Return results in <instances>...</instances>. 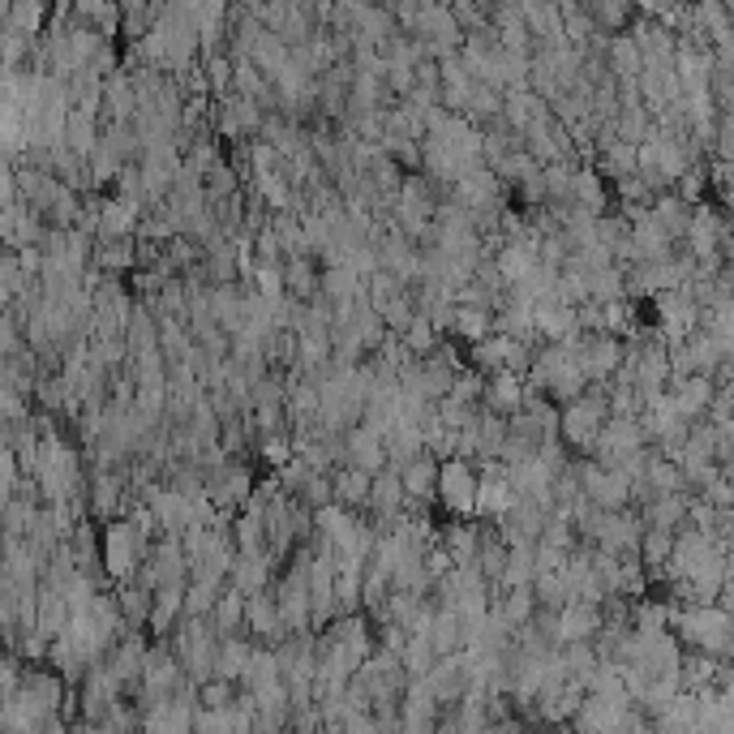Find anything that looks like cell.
Masks as SVG:
<instances>
[{
  "label": "cell",
  "mask_w": 734,
  "mask_h": 734,
  "mask_svg": "<svg viewBox=\"0 0 734 734\" xmlns=\"http://www.w3.org/2000/svg\"><path fill=\"white\" fill-rule=\"evenodd\" d=\"M602 177H610V181H627V177H636L640 172V147H632V142H606L602 151H597V163H593Z\"/></svg>",
  "instance_id": "cell-30"
},
{
  "label": "cell",
  "mask_w": 734,
  "mask_h": 734,
  "mask_svg": "<svg viewBox=\"0 0 734 734\" xmlns=\"http://www.w3.org/2000/svg\"><path fill=\"white\" fill-rule=\"evenodd\" d=\"M481 473V490H477V520L485 524H499L507 511H515L520 494L507 477V464L503 460H490V464H477Z\"/></svg>",
  "instance_id": "cell-7"
},
{
  "label": "cell",
  "mask_w": 734,
  "mask_h": 734,
  "mask_svg": "<svg viewBox=\"0 0 734 734\" xmlns=\"http://www.w3.org/2000/svg\"><path fill=\"white\" fill-rule=\"evenodd\" d=\"M606 64H610V73H614L619 82H640V73H644V57H640V48H636V39H632V31L614 34V39H610Z\"/></svg>",
  "instance_id": "cell-31"
},
{
  "label": "cell",
  "mask_w": 734,
  "mask_h": 734,
  "mask_svg": "<svg viewBox=\"0 0 734 734\" xmlns=\"http://www.w3.org/2000/svg\"><path fill=\"white\" fill-rule=\"evenodd\" d=\"M713 687L734 701V662H722V666H717V683H713Z\"/></svg>",
  "instance_id": "cell-43"
},
{
  "label": "cell",
  "mask_w": 734,
  "mask_h": 734,
  "mask_svg": "<svg viewBox=\"0 0 734 734\" xmlns=\"http://www.w3.org/2000/svg\"><path fill=\"white\" fill-rule=\"evenodd\" d=\"M331 485H335V503H340V507H349V511L370 507V494H374V477H370V473L344 464V469L331 473Z\"/></svg>",
  "instance_id": "cell-26"
},
{
  "label": "cell",
  "mask_w": 734,
  "mask_h": 734,
  "mask_svg": "<svg viewBox=\"0 0 734 734\" xmlns=\"http://www.w3.org/2000/svg\"><path fill=\"white\" fill-rule=\"evenodd\" d=\"M87 503L95 524H112L121 520L133 499H129V473H91V490H87Z\"/></svg>",
  "instance_id": "cell-9"
},
{
  "label": "cell",
  "mask_w": 734,
  "mask_h": 734,
  "mask_svg": "<svg viewBox=\"0 0 734 734\" xmlns=\"http://www.w3.org/2000/svg\"><path fill=\"white\" fill-rule=\"evenodd\" d=\"M400 662H404V671H409V678H430V671L443 662L439 653H434V644H430V636L421 632V636H409V644L400 648Z\"/></svg>",
  "instance_id": "cell-39"
},
{
  "label": "cell",
  "mask_w": 734,
  "mask_h": 734,
  "mask_svg": "<svg viewBox=\"0 0 734 734\" xmlns=\"http://www.w3.org/2000/svg\"><path fill=\"white\" fill-rule=\"evenodd\" d=\"M439 545L448 550L455 567H477V554H481V520H451L448 529H439Z\"/></svg>",
  "instance_id": "cell-17"
},
{
  "label": "cell",
  "mask_w": 734,
  "mask_h": 734,
  "mask_svg": "<svg viewBox=\"0 0 734 734\" xmlns=\"http://www.w3.org/2000/svg\"><path fill=\"white\" fill-rule=\"evenodd\" d=\"M142 503L155 511V520H160V533H163V537H185V533L193 529V520H198V507H193V499H185L181 490H172L168 481L151 485Z\"/></svg>",
  "instance_id": "cell-8"
},
{
  "label": "cell",
  "mask_w": 734,
  "mask_h": 734,
  "mask_svg": "<svg viewBox=\"0 0 734 734\" xmlns=\"http://www.w3.org/2000/svg\"><path fill=\"white\" fill-rule=\"evenodd\" d=\"M451 335H460V340H469V344H481V340L499 335L494 310H485V305H455V326H451Z\"/></svg>",
  "instance_id": "cell-33"
},
{
  "label": "cell",
  "mask_w": 734,
  "mask_h": 734,
  "mask_svg": "<svg viewBox=\"0 0 734 734\" xmlns=\"http://www.w3.org/2000/svg\"><path fill=\"white\" fill-rule=\"evenodd\" d=\"M636 704L632 696H584V704L575 708V717L567 722L575 734H610Z\"/></svg>",
  "instance_id": "cell-10"
},
{
  "label": "cell",
  "mask_w": 734,
  "mask_h": 734,
  "mask_svg": "<svg viewBox=\"0 0 734 734\" xmlns=\"http://www.w3.org/2000/svg\"><path fill=\"white\" fill-rule=\"evenodd\" d=\"M717 379H722V386H734V365H726V370H722Z\"/></svg>",
  "instance_id": "cell-44"
},
{
  "label": "cell",
  "mask_w": 734,
  "mask_h": 734,
  "mask_svg": "<svg viewBox=\"0 0 734 734\" xmlns=\"http://www.w3.org/2000/svg\"><path fill=\"white\" fill-rule=\"evenodd\" d=\"M545 524H550V511L520 499L515 511H507V515L499 520V533H503V542L507 545H537L545 533Z\"/></svg>",
  "instance_id": "cell-13"
},
{
  "label": "cell",
  "mask_w": 734,
  "mask_h": 734,
  "mask_svg": "<svg viewBox=\"0 0 734 734\" xmlns=\"http://www.w3.org/2000/svg\"><path fill=\"white\" fill-rule=\"evenodd\" d=\"M653 215H657L662 228H666L674 241L683 245V241H687V228H692V215H696V207H692V202H683L678 193H666V198H657V202H653Z\"/></svg>",
  "instance_id": "cell-34"
},
{
  "label": "cell",
  "mask_w": 734,
  "mask_h": 734,
  "mask_svg": "<svg viewBox=\"0 0 734 734\" xmlns=\"http://www.w3.org/2000/svg\"><path fill=\"white\" fill-rule=\"evenodd\" d=\"M734 241L731 232V220L717 211V207H708V202H701L696 207V215H692V228H687V250H692V258L696 262H713V258H722V250Z\"/></svg>",
  "instance_id": "cell-6"
},
{
  "label": "cell",
  "mask_w": 734,
  "mask_h": 734,
  "mask_svg": "<svg viewBox=\"0 0 734 734\" xmlns=\"http://www.w3.org/2000/svg\"><path fill=\"white\" fill-rule=\"evenodd\" d=\"M464 361H469V370H477L485 379L503 374L511 361V335H490V340H481V344H469Z\"/></svg>",
  "instance_id": "cell-27"
},
{
  "label": "cell",
  "mask_w": 734,
  "mask_h": 734,
  "mask_svg": "<svg viewBox=\"0 0 734 734\" xmlns=\"http://www.w3.org/2000/svg\"><path fill=\"white\" fill-rule=\"evenodd\" d=\"M425 455V439H421V430L416 425H395L391 434H386V464L391 469H409L413 460H421Z\"/></svg>",
  "instance_id": "cell-32"
},
{
  "label": "cell",
  "mask_w": 734,
  "mask_h": 734,
  "mask_svg": "<svg viewBox=\"0 0 734 734\" xmlns=\"http://www.w3.org/2000/svg\"><path fill=\"white\" fill-rule=\"evenodd\" d=\"M284 284H288V296H292V301H301V305L319 301V292H322L319 258H288L284 262Z\"/></svg>",
  "instance_id": "cell-23"
},
{
  "label": "cell",
  "mask_w": 734,
  "mask_h": 734,
  "mask_svg": "<svg viewBox=\"0 0 734 734\" xmlns=\"http://www.w3.org/2000/svg\"><path fill=\"white\" fill-rule=\"evenodd\" d=\"M117 602H121L125 632H142V627H151V619H155V593H151L147 584H138V580L117 584Z\"/></svg>",
  "instance_id": "cell-22"
},
{
  "label": "cell",
  "mask_w": 734,
  "mask_h": 734,
  "mask_svg": "<svg viewBox=\"0 0 734 734\" xmlns=\"http://www.w3.org/2000/svg\"><path fill=\"white\" fill-rule=\"evenodd\" d=\"M683 653H701L708 662H734V614L722 606H678L671 619Z\"/></svg>",
  "instance_id": "cell-1"
},
{
  "label": "cell",
  "mask_w": 734,
  "mask_h": 734,
  "mask_svg": "<svg viewBox=\"0 0 734 734\" xmlns=\"http://www.w3.org/2000/svg\"><path fill=\"white\" fill-rule=\"evenodd\" d=\"M103 138V112H87V108H73L69 121H64V147L78 155V160H91V151Z\"/></svg>",
  "instance_id": "cell-21"
},
{
  "label": "cell",
  "mask_w": 734,
  "mask_h": 734,
  "mask_svg": "<svg viewBox=\"0 0 734 734\" xmlns=\"http://www.w3.org/2000/svg\"><path fill=\"white\" fill-rule=\"evenodd\" d=\"M606 627V610L597 606H567L559 614V636H563V648L567 644H593Z\"/></svg>",
  "instance_id": "cell-20"
},
{
  "label": "cell",
  "mask_w": 734,
  "mask_h": 734,
  "mask_svg": "<svg viewBox=\"0 0 734 734\" xmlns=\"http://www.w3.org/2000/svg\"><path fill=\"white\" fill-rule=\"evenodd\" d=\"M494 610L503 614V623H507L511 632H524L537 619V597H533V589H511V593H503L494 602Z\"/></svg>",
  "instance_id": "cell-35"
},
{
  "label": "cell",
  "mask_w": 734,
  "mask_h": 734,
  "mask_svg": "<svg viewBox=\"0 0 734 734\" xmlns=\"http://www.w3.org/2000/svg\"><path fill=\"white\" fill-rule=\"evenodd\" d=\"M258 653V640L254 636H232L220 644V657H215V678H224V683H241L245 671H250V662H254Z\"/></svg>",
  "instance_id": "cell-25"
},
{
  "label": "cell",
  "mask_w": 734,
  "mask_h": 734,
  "mask_svg": "<svg viewBox=\"0 0 734 734\" xmlns=\"http://www.w3.org/2000/svg\"><path fill=\"white\" fill-rule=\"evenodd\" d=\"M477 490L481 473L473 460H448L439 473V507L455 515V520H477Z\"/></svg>",
  "instance_id": "cell-3"
},
{
  "label": "cell",
  "mask_w": 734,
  "mask_h": 734,
  "mask_svg": "<svg viewBox=\"0 0 734 734\" xmlns=\"http://www.w3.org/2000/svg\"><path fill=\"white\" fill-rule=\"evenodd\" d=\"M160 314H155V305L151 301H138L133 305V314L125 322V344H129V361H138V356H151V352H160Z\"/></svg>",
  "instance_id": "cell-15"
},
{
  "label": "cell",
  "mask_w": 734,
  "mask_h": 734,
  "mask_svg": "<svg viewBox=\"0 0 734 734\" xmlns=\"http://www.w3.org/2000/svg\"><path fill=\"white\" fill-rule=\"evenodd\" d=\"M713 163H731V168H734V108H726V112H722V121H717Z\"/></svg>",
  "instance_id": "cell-42"
},
{
  "label": "cell",
  "mask_w": 734,
  "mask_h": 734,
  "mask_svg": "<svg viewBox=\"0 0 734 734\" xmlns=\"http://www.w3.org/2000/svg\"><path fill=\"white\" fill-rule=\"evenodd\" d=\"M674 250H678V241L662 228V220L653 211L632 224V254H636V262H666Z\"/></svg>",
  "instance_id": "cell-14"
},
{
  "label": "cell",
  "mask_w": 734,
  "mask_h": 734,
  "mask_svg": "<svg viewBox=\"0 0 734 734\" xmlns=\"http://www.w3.org/2000/svg\"><path fill=\"white\" fill-rule=\"evenodd\" d=\"M610 425V386H589L575 404L563 409V443L580 455H593L602 430Z\"/></svg>",
  "instance_id": "cell-2"
},
{
  "label": "cell",
  "mask_w": 734,
  "mask_h": 734,
  "mask_svg": "<svg viewBox=\"0 0 734 734\" xmlns=\"http://www.w3.org/2000/svg\"><path fill=\"white\" fill-rule=\"evenodd\" d=\"M606 181H602V172L593 168V163H580L572 177V207L580 211H589V215H606Z\"/></svg>",
  "instance_id": "cell-24"
},
{
  "label": "cell",
  "mask_w": 734,
  "mask_h": 734,
  "mask_svg": "<svg viewBox=\"0 0 734 734\" xmlns=\"http://www.w3.org/2000/svg\"><path fill=\"white\" fill-rule=\"evenodd\" d=\"M533 331L542 344H563L567 335L580 331V310L575 305H563V301H542L533 310Z\"/></svg>",
  "instance_id": "cell-16"
},
{
  "label": "cell",
  "mask_w": 734,
  "mask_h": 734,
  "mask_svg": "<svg viewBox=\"0 0 734 734\" xmlns=\"http://www.w3.org/2000/svg\"><path fill=\"white\" fill-rule=\"evenodd\" d=\"M258 455H262L275 473H284L288 464L296 460V443H292V434H271V439H258Z\"/></svg>",
  "instance_id": "cell-41"
},
{
  "label": "cell",
  "mask_w": 734,
  "mask_h": 734,
  "mask_svg": "<svg viewBox=\"0 0 734 734\" xmlns=\"http://www.w3.org/2000/svg\"><path fill=\"white\" fill-rule=\"evenodd\" d=\"M713 395H717V383L704 379V374H696V379H671V386H666V400H671V409L683 421H704V413L713 409Z\"/></svg>",
  "instance_id": "cell-11"
},
{
  "label": "cell",
  "mask_w": 734,
  "mask_h": 734,
  "mask_svg": "<svg viewBox=\"0 0 734 734\" xmlns=\"http://www.w3.org/2000/svg\"><path fill=\"white\" fill-rule=\"evenodd\" d=\"M211 623H215V632L224 640L250 636V627H245V597L237 589H228L224 597H220V606H215V614H211Z\"/></svg>",
  "instance_id": "cell-37"
},
{
  "label": "cell",
  "mask_w": 734,
  "mask_h": 734,
  "mask_svg": "<svg viewBox=\"0 0 734 734\" xmlns=\"http://www.w3.org/2000/svg\"><path fill=\"white\" fill-rule=\"evenodd\" d=\"M524 400H529V379H520V374H494V379H485V413L494 416H515L524 409Z\"/></svg>",
  "instance_id": "cell-18"
},
{
  "label": "cell",
  "mask_w": 734,
  "mask_h": 734,
  "mask_svg": "<svg viewBox=\"0 0 734 734\" xmlns=\"http://www.w3.org/2000/svg\"><path fill=\"white\" fill-rule=\"evenodd\" d=\"M701 305L692 301V292L687 288H674V292H662L657 301H653V319H657V335L666 340V344H683V340H692L696 331H701Z\"/></svg>",
  "instance_id": "cell-5"
},
{
  "label": "cell",
  "mask_w": 734,
  "mask_h": 734,
  "mask_svg": "<svg viewBox=\"0 0 734 734\" xmlns=\"http://www.w3.org/2000/svg\"><path fill=\"white\" fill-rule=\"evenodd\" d=\"M692 494H662V499H653L648 507H640L644 515V524L648 529H666V533H683L687 524H692Z\"/></svg>",
  "instance_id": "cell-19"
},
{
  "label": "cell",
  "mask_w": 734,
  "mask_h": 734,
  "mask_svg": "<svg viewBox=\"0 0 734 734\" xmlns=\"http://www.w3.org/2000/svg\"><path fill=\"white\" fill-rule=\"evenodd\" d=\"M142 258H138V237L133 241H95V271L99 275H125V271H138Z\"/></svg>",
  "instance_id": "cell-28"
},
{
  "label": "cell",
  "mask_w": 734,
  "mask_h": 734,
  "mask_svg": "<svg viewBox=\"0 0 734 734\" xmlns=\"http://www.w3.org/2000/svg\"><path fill=\"white\" fill-rule=\"evenodd\" d=\"M232 542H237V554H271V533H267L262 511L245 507L232 520Z\"/></svg>",
  "instance_id": "cell-29"
},
{
  "label": "cell",
  "mask_w": 734,
  "mask_h": 734,
  "mask_svg": "<svg viewBox=\"0 0 734 734\" xmlns=\"http://www.w3.org/2000/svg\"><path fill=\"white\" fill-rule=\"evenodd\" d=\"M344 448H349V464L352 469H361V473H370V477H379L386 464V434H379L374 425H352L349 439H344Z\"/></svg>",
  "instance_id": "cell-12"
},
{
  "label": "cell",
  "mask_w": 734,
  "mask_h": 734,
  "mask_svg": "<svg viewBox=\"0 0 734 734\" xmlns=\"http://www.w3.org/2000/svg\"><path fill=\"white\" fill-rule=\"evenodd\" d=\"M580 485L597 511H632V477L602 469L593 455H580Z\"/></svg>",
  "instance_id": "cell-4"
},
{
  "label": "cell",
  "mask_w": 734,
  "mask_h": 734,
  "mask_svg": "<svg viewBox=\"0 0 734 734\" xmlns=\"http://www.w3.org/2000/svg\"><path fill=\"white\" fill-rule=\"evenodd\" d=\"M589 284V301H597V305H614V301H627V267H606V271H597V275H589L584 280Z\"/></svg>",
  "instance_id": "cell-36"
},
{
  "label": "cell",
  "mask_w": 734,
  "mask_h": 734,
  "mask_svg": "<svg viewBox=\"0 0 734 734\" xmlns=\"http://www.w3.org/2000/svg\"><path fill=\"white\" fill-rule=\"evenodd\" d=\"M464 117H469L477 129H485L490 121H499V117H503V91H494V87L477 82L473 95H469V103H464Z\"/></svg>",
  "instance_id": "cell-40"
},
{
  "label": "cell",
  "mask_w": 734,
  "mask_h": 734,
  "mask_svg": "<svg viewBox=\"0 0 734 734\" xmlns=\"http://www.w3.org/2000/svg\"><path fill=\"white\" fill-rule=\"evenodd\" d=\"M674 537H678V533H666V529H648V533H644V542H640V563H644V572L662 575L671 567Z\"/></svg>",
  "instance_id": "cell-38"
}]
</instances>
